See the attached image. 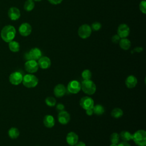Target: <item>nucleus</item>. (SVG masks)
<instances>
[{
    "mask_svg": "<svg viewBox=\"0 0 146 146\" xmlns=\"http://www.w3.org/2000/svg\"><path fill=\"white\" fill-rule=\"evenodd\" d=\"M139 9L141 12L144 14H146V1L145 0H143L140 2Z\"/></svg>",
    "mask_w": 146,
    "mask_h": 146,
    "instance_id": "7c9ffc66",
    "label": "nucleus"
},
{
    "mask_svg": "<svg viewBox=\"0 0 146 146\" xmlns=\"http://www.w3.org/2000/svg\"><path fill=\"white\" fill-rule=\"evenodd\" d=\"M75 146H86V144L83 141H78Z\"/></svg>",
    "mask_w": 146,
    "mask_h": 146,
    "instance_id": "e433bc0d",
    "label": "nucleus"
},
{
    "mask_svg": "<svg viewBox=\"0 0 146 146\" xmlns=\"http://www.w3.org/2000/svg\"><path fill=\"white\" fill-rule=\"evenodd\" d=\"M19 33L23 36H27L32 31L31 26L27 22L22 23L19 27Z\"/></svg>",
    "mask_w": 146,
    "mask_h": 146,
    "instance_id": "f8f14e48",
    "label": "nucleus"
},
{
    "mask_svg": "<svg viewBox=\"0 0 146 146\" xmlns=\"http://www.w3.org/2000/svg\"><path fill=\"white\" fill-rule=\"evenodd\" d=\"M119 44L120 48L124 50H128L131 45V41L127 38H121L120 41L119 42Z\"/></svg>",
    "mask_w": 146,
    "mask_h": 146,
    "instance_id": "aec40b11",
    "label": "nucleus"
},
{
    "mask_svg": "<svg viewBox=\"0 0 146 146\" xmlns=\"http://www.w3.org/2000/svg\"><path fill=\"white\" fill-rule=\"evenodd\" d=\"M52 5H59L60 3H62V2L63 1V0H47Z\"/></svg>",
    "mask_w": 146,
    "mask_h": 146,
    "instance_id": "72a5a7b5",
    "label": "nucleus"
},
{
    "mask_svg": "<svg viewBox=\"0 0 146 146\" xmlns=\"http://www.w3.org/2000/svg\"><path fill=\"white\" fill-rule=\"evenodd\" d=\"M33 1H36V2H39V1H41L42 0H33Z\"/></svg>",
    "mask_w": 146,
    "mask_h": 146,
    "instance_id": "ea45409f",
    "label": "nucleus"
},
{
    "mask_svg": "<svg viewBox=\"0 0 146 146\" xmlns=\"http://www.w3.org/2000/svg\"><path fill=\"white\" fill-rule=\"evenodd\" d=\"M42 56V51L38 47L31 48L28 52L25 54V58L28 60H38Z\"/></svg>",
    "mask_w": 146,
    "mask_h": 146,
    "instance_id": "39448f33",
    "label": "nucleus"
},
{
    "mask_svg": "<svg viewBox=\"0 0 146 146\" xmlns=\"http://www.w3.org/2000/svg\"><path fill=\"white\" fill-rule=\"evenodd\" d=\"M79 104L82 108L86 110L93 108L94 106V101L90 97L84 96L80 99Z\"/></svg>",
    "mask_w": 146,
    "mask_h": 146,
    "instance_id": "1a4fd4ad",
    "label": "nucleus"
},
{
    "mask_svg": "<svg viewBox=\"0 0 146 146\" xmlns=\"http://www.w3.org/2000/svg\"><path fill=\"white\" fill-rule=\"evenodd\" d=\"M35 7V3L33 0H27L24 4V9L27 11H32Z\"/></svg>",
    "mask_w": 146,
    "mask_h": 146,
    "instance_id": "a878e982",
    "label": "nucleus"
},
{
    "mask_svg": "<svg viewBox=\"0 0 146 146\" xmlns=\"http://www.w3.org/2000/svg\"><path fill=\"white\" fill-rule=\"evenodd\" d=\"M78 135L74 132H70L66 136V141L69 145L74 146L78 141Z\"/></svg>",
    "mask_w": 146,
    "mask_h": 146,
    "instance_id": "dca6fc26",
    "label": "nucleus"
},
{
    "mask_svg": "<svg viewBox=\"0 0 146 146\" xmlns=\"http://www.w3.org/2000/svg\"><path fill=\"white\" fill-rule=\"evenodd\" d=\"M39 82L38 78L32 74H27L23 76L22 83L27 88H34L36 87Z\"/></svg>",
    "mask_w": 146,
    "mask_h": 146,
    "instance_id": "7ed1b4c3",
    "label": "nucleus"
},
{
    "mask_svg": "<svg viewBox=\"0 0 146 146\" xmlns=\"http://www.w3.org/2000/svg\"><path fill=\"white\" fill-rule=\"evenodd\" d=\"M64 104H63L62 103H58L56 106V110L57 111H58L59 112L60 111H62L64 110Z\"/></svg>",
    "mask_w": 146,
    "mask_h": 146,
    "instance_id": "473e14b6",
    "label": "nucleus"
},
{
    "mask_svg": "<svg viewBox=\"0 0 146 146\" xmlns=\"http://www.w3.org/2000/svg\"><path fill=\"white\" fill-rule=\"evenodd\" d=\"M67 90L70 94H76L81 90V84L77 80H72L68 83Z\"/></svg>",
    "mask_w": 146,
    "mask_h": 146,
    "instance_id": "6e6552de",
    "label": "nucleus"
},
{
    "mask_svg": "<svg viewBox=\"0 0 146 146\" xmlns=\"http://www.w3.org/2000/svg\"><path fill=\"white\" fill-rule=\"evenodd\" d=\"M134 143L137 146L146 145V132L144 129H139L133 134Z\"/></svg>",
    "mask_w": 146,
    "mask_h": 146,
    "instance_id": "20e7f679",
    "label": "nucleus"
},
{
    "mask_svg": "<svg viewBox=\"0 0 146 146\" xmlns=\"http://www.w3.org/2000/svg\"><path fill=\"white\" fill-rule=\"evenodd\" d=\"M117 146H131V145L127 141H123L117 144Z\"/></svg>",
    "mask_w": 146,
    "mask_h": 146,
    "instance_id": "f704fd0d",
    "label": "nucleus"
},
{
    "mask_svg": "<svg viewBox=\"0 0 146 146\" xmlns=\"http://www.w3.org/2000/svg\"><path fill=\"white\" fill-rule=\"evenodd\" d=\"M8 16L11 20L16 21L20 18L21 12L17 7H11L8 11Z\"/></svg>",
    "mask_w": 146,
    "mask_h": 146,
    "instance_id": "f3484780",
    "label": "nucleus"
},
{
    "mask_svg": "<svg viewBox=\"0 0 146 146\" xmlns=\"http://www.w3.org/2000/svg\"><path fill=\"white\" fill-rule=\"evenodd\" d=\"M120 39L121 38L119 37V36L117 34H116V35H114L112 36V37L111 38V40L114 43H118L120 41Z\"/></svg>",
    "mask_w": 146,
    "mask_h": 146,
    "instance_id": "2f4dec72",
    "label": "nucleus"
},
{
    "mask_svg": "<svg viewBox=\"0 0 146 146\" xmlns=\"http://www.w3.org/2000/svg\"><path fill=\"white\" fill-rule=\"evenodd\" d=\"M9 47L11 51L14 52H17L19 51L20 48L19 43L17 41L12 40L9 43Z\"/></svg>",
    "mask_w": 146,
    "mask_h": 146,
    "instance_id": "b1692460",
    "label": "nucleus"
},
{
    "mask_svg": "<svg viewBox=\"0 0 146 146\" xmlns=\"http://www.w3.org/2000/svg\"><path fill=\"white\" fill-rule=\"evenodd\" d=\"M66 92V88L63 84H56L54 88V94L56 98L63 96Z\"/></svg>",
    "mask_w": 146,
    "mask_h": 146,
    "instance_id": "2eb2a0df",
    "label": "nucleus"
},
{
    "mask_svg": "<svg viewBox=\"0 0 146 146\" xmlns=\"http://www.w3.org/2000/svg\"><path fill=\"white\" fill-rule=\"evenodd\" d=\"M16 30L13 26L7 25L3 27L1 32V38L5 42L9 43L13 40L15 36Z\"/></svg>",
    "mask_w": 146,
    "mask_h": 146,
    "instance_id": "f257e3e1",
    "label": "nucleus"
},
{
    "mask_svg": "<svg viewBox=\"0 0 146 146\" xmlns=\"http://www.w3.org/2000/svg\"><path fill=\"white\" fill-rule=\"evenodd\" d=\"M110 146H117V144H112V143H111V144H110Z\"/></svg>",
    "mask_w": 146,
    "mask_h": 146,
    "instance_id": "58836bf2",
    "label": "nucleus"
},
{
    "mask_svg": "<svg viewBox=\"0 0 146 146\" xmlns=\"http://www.w3.org/2000/svg\"><path fill=\"white\" fill-rule=\"evenodd\" d=\"M23 79L22 74L19 71H15L11 73L9 76V81L11 84L14 86H18L20 84Z\"/></svg>",
    "mask_w": 146,
    "mask_h": 146,
    "instance_id": "9d476101",
    "label": "nucleus"
},
{
    "mask_svg": "<svg viewBox=\"0 0 146 146\" xmlns=\"http://www.w3.org/2000/svg\"><path fill=\"white\" fill-rule=\"evenodd\" d=\"M119 137L123 141H128L133 139V134L127 131H123L119 134Z\"/></svg>",
    "mask_w": 146,
    "mask_h": 146,
    "instance_id": "412c9836",
    "label": "nucleus"
},
{
    "mask_svg": "<svg viewBox=\"0 0 146 146\" xmlns=\"http://www.w3.org/2000/svg\"><path fill=\"white\" fill-rule=\"evenodd\" d=\"M91 28L92 30L94 31H98L102 28V24L99 22H95L92 23L91 26Z\"/></svg>",
    "mask_w": 146,
    "mask_h": 146,
    "instance_id": "c756f323",
    "label": "nucleus"
},
{
    "mask_svg": "<svg viewBox=\"0 0 146 146\" xmlns=\"http://www.w3.org/2000/svg\"><path fill=\"white\" fill-rule=\"evenodd\" d=\"M55 119L53 116L51 115H46L43 118V124L47 128H52L55 125Z\"/></svg>",
    "mask_w": 146,
    "mask_h": 146,
    "instance_id": "6ab92c4d",
    "label": "nucleus"
},
{
    "mask_svg": "<svg viewBox=\"0 0 146 146\" xmlns=\"http://www.w3.org/2000/svg\"><path fill=\"white\" fill-rule=\"evenodd\" d=\"M38 64L39 67L42 69H47L50 67L51 62L50 59L47 56H41L38 60Z\"/></svg>",
    "mask_w": 146,
    "mask_h": 146,
    "instance_id": "4468645a",
    "label": "nucleus"
},
{
    "mask_svg": "<svg viewBox=\"0 0 146 146\" xmlns=\"http://www.w3.org/2000/svg\"><path fill=\"white\" fill-rule=\"evenodd\" d=\"M130 33V29L129 26L125 24L121 23L120 24L117 29V34L119 36L120 38H127Z\"/></svg>",
    "mask_w": 146,
    "mask_h": 146,
    "instance_id": "9b49d317",
    "label": "nucleus"
},
{
    "mask_svg": "<svg viewBox=\"0 0 146 146\" xmlns=\"http://www.w3.org/2000/svg\"><path fill=\"white\" fill-rule=\"evenodd\" d=\"M119 139H120L119 135L116 132L112 133L110 137V141H111V143L116 144H118V143L119 141Z\"/></svg>",
    "mask_w": 146,
    "mask_h": 146,
    "instance_id": "cd10ccee",
    "label": "nucleus"
},
{
    "mask_svg": "<svg viewBox=\"0 0 146 146\" xmlns=\"http://www.w3.org/2000/svg\"><path fill=\"white\" fill-rule=\"evenodd\" d=\"M82 77L83 80L91 79L92 77V72L88 69H86L83 70L82 72Z\"/></svg>",
    "mask_w": 146,
    "mask_h": 146,
    "instance_id": "bb28decb",
    "label": "nucleus"
},
{
    "mask_svg": "<svg viewBox=\"0 0 146 146\" xmlns=\"http://www.w3.org/2000/svg\"><path fill=\"white\" fill-rule=\"evenodd\" d=\"M58 120L61 124H67L70 120V115L67 111L64 110L60 111L58 115Z\"/></svg>",
    "mask_w": 146,
    "mask_h": 146,
    "instance_id": "ddd939ff",
    "label": "nucleus"
},
{
    "mask_svg": "<svg viewBox=\"0 0 146 146\" xmlns=\"http://www.w3.org/2000/svg\"><path fill=\"white\" fill-rule=\"evenodd\" d=\"M86 114H87L88 116H91V115H92V114L94 113L92 108H90V109L86 110Z\"/></svg>",
    "mask_w": 146,
    "mask_h": 146,
    "instance_id": "c9c22d12",
    "label": "nucleus"
},
{
    "mask_svg": "<svg viewBox=\"0 0 146 146\" xmlns=\"http://www.w3.org/2000/svg\"><path fill=\"white\" fill-rule=\"evenodd\" d=\"M137 83V79L136 76L133 75H130L127 77L125 80V84L128 88L131 89L134 88Z\"/></svg>",
    "mask_w": 146,
    "mask_h": 146,
    "instance_id": "a211bd4d",
    "label": "nucleus"
},
{
    "mask_svg": "<svg viewBox=\"0 0 146 146\" xmlns=\"http://www.w3.org/2000/svg\"><path fill=\"white\" fill-rule=\"evenodd\" d=\"M8 135L11 139H15L19 136V131L18 128L15 127H12L9 129L8 131Z\"/></svg>",
    "mask_w": 146,
    "mask_h": 146,
    "instance_id": "393cba45",
    "label": "nucleus"
},
{
    "mask_svg": "<svg viewBox=\"0 0 146 146\" xmlns=\"http://www.w3.org/2000/svg\"><path fill=\"white\" fill-rule=\"evenodd\" d=\"M69 146H71V145H69Z\"/></svg>",
    "mask_w": 146,
    "mask_h": 146,
    "instance_id": "a19ab883",
    "label": "nucleus"
},
{
    "mask_svg": "<svg viewBox=\"0 0 146 146\" xmlns=\"http://www.w3.org/2000/svg\"><path fill=\"white\" fill-rule=\"evenodd\" d=\"M93 112L96 115H102L105 112V109L104 107L101 104H96L92 108Z\"/></svg>",
    "mask_w": 146,
    "mask_h": 146,
    "instance_id": "4be33fe9",
    "label": "nucleus"
},
{
    "mask_svg": "<svg viewBox=\"0 0 146 146\" xmlns=\"http://www.w3.org/2000/svg\"><path fill=\"white\" fill-rule=\"evenodd\" d=\"M92 33L91 26L87 24H83L81 25L78 30V34L79 36L82 39H87L90 36Z\"/></svg>",
    "mask_w": 146,
    "mask_h": 146,
    "instance_id": "423d86ee",
    "label": "nucleus"
},
{
    "mask_svg": "<svg viewBox=\"0 0 146 146\" xmlns=\"http://www.w3.org/2000/svg\"><path fill=\"white\" fill-rule=\"evenodd\" d=\"M81 84V90L87 95H91L95 94L96 90V84L91 79L83 80Z\"/></svg>",
    "mask_w": 146,
    "mask_h": 146,
    "instance_id": "f03ea898",
    "label": "nucleus"
},
{
    "mask_svg": "<svg viewBox=\"0 0 146 146\" xmlns=\"http://www.w3.org/2000/svg\"><path fill=\"white\" fill-rule=\"evenodd\" d=\"M39 68V66L36 60H28L25 63V69L29 74L36 72Z\"/></svg>",
    "mask_w": 146,
    "mask_h": 146,
    "instance_id": "0eeeda50",
    "label": "nucleus"
},
{
    "mask_svg": "<svg viewBox=\"0 0 146 146\" xmlns=\"http://www.w3.org/2000/svg\"><path fill=\"white\" fill-rule=\"evenodd\" d=\"M44 101L46 104L49 107H54L56 104V99L52 96L47 97Z\"/></svg>",
    "mask_w": 146,
    "mask_h": 146,
    "instance_id": "c85d7f7f",
    "label": "nucleus"
},
{
    "mask_svg": "<svg viewBox=\"0 0 146 146\" xmlns=\"http://www.w3.org/2000/svg\"><path fill=\"white\" fill-rule=\"evenodd\" d=\"M135 51L136 52H141L143 51V48L141 47H136L134 50H133Z\"/></svg>",
    "mask_w": 146,
    "mask_h": 146,
    "instance_id": "4c0bfd02",
    "label": "nucleus"
},
{
    "mask_svg": "<svg viewBox=\"0 0 146 146\" xmlns=\"http://www.w3.org/2000/svg\"><path fill=\"white\" fill-rule=\"evenodd\" d=\"M111 115L112 117L118 119L123 115V111L121 108L116 107L111 111Z\"/></svg>",
    "mask_w": 146,
    "mask_h": 146,
    "instance_id": "5701e85b",
    "label": "nucleus"
}]
</instances>
